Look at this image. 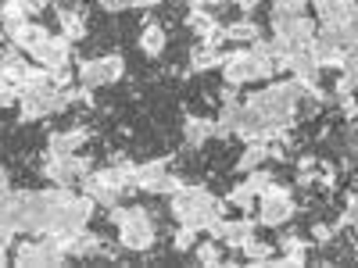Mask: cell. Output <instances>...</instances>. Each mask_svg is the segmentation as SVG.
Returning <instances> with one entry per match:
<instances>
[{
  "instance_id": "19",
  "label": "cell",
  "mask_w": 358,
  "mask_h": 268,
  "mask_svg": "<svg viewBox=\"0 0 358 268\" xmlns=\"http://www.w3.org/2000/svg\"><path fill=\"white\" fill-rule=\"evenodd\" d=\"M226 200H229V207H236V215H251L258 207V193L248 186V179H241V183L226 193Z\"/></svg>"
},
{
  "instance_id": "34",
  "label": "cell",
  "mask_w": 358,
  "mask_h": 268,
  "mask_svg": "<svg viewBox=\"0 0 358 268\" xmlns=\"http://www.w3.org/2000/svg\"><path fill=\"white\" fill-rule=\"evenodd\" d=\"M315 165H319V158H315V154H301V158H297V165H294V168H297V172H312Z\"/></svg>"
},
{
  "instance_id": "24",
  "label": "cell",
  "mask_w": 358,
  "mask_h": 268,
  "mask_svg": "<svg viewBox=\"0 0 358 268\" xmlns=\"http://www.w3.org/2000/svg\"><path fill=\"white\" fill-rule=\"evenodd\" d=\"M355 225H358V190H348L344 193V211L337 215L334 229L344 232V229H355Z\"/></svg>"
},
{
  "instance_id": "30",
  "label": "cell",
  "mask_w": 358,
  "mask_h": 268,
  "mask_svg": "<svg viewBox=\"0 0 358 268\" xmlns=\"http://www.w3.org/2000/svg\"><path fill=\"white\" fill-rule=\"evenodd\" d=\"M15 229L11 225H4V222H0V265H8V251H11V244H15Z\"/></svg>"
},
{
  "instance_id": "37",
  "label": "cell",
  "mask_w": 358,
  "mask_h": 268,
  "mask_svg": "<svg viewBox=\"0 0 358 268\" xmlns=\"http://www.w3.org/2000/svg\"><path fill=\"white\" fill-rule=\"evenodd\" d=\"M201 4V8H215V4H226V0H190V8Z\"/></svg>"
},
{
  "instance_id": "2",
  "label": "cell",
  "mask_w": 358,
  "mask_h": 268,
  "mask_svg": "<svg viewBox=\"0 0 358 268\" xmlns=\"http://www.w3.org/2000/svg\"><path fill=\"white\" fill-rule=\"evenodd\" d=\"M169 207H172V215L179 225H194L197 232L208 229V222L212 218H222L215 211V197L208 186H197V183H183L172 197H169Z\"/></svg>"
},
{
  "instance_id": "31",
  "label": "cell",
  "mask_w": 358,
  "mask_h": 268,
  "mask_svg": "<svg viewBox=\"0 0 358 268\" xmlns=\"http://www.w3.org/2000/svg\"><path fill=\"white\" fill-rule=\"evenodd\" d=\"M94 4L108 15H118V11H129L133 8V0H94Z\"/></svg>"
},
{
  "instance_id": "11",
  "label": "cell",
  "mask_w": 358,
  "mask_h": 268,
  "mask_svg": "<svg viewBox=\"0 0 358 268\" xmlns=\"http://www.w3.org/2000/svg\"><path fill=\"white\" fill-rule=\"evenodd\" d=\"M62 244H65L69 258H97L104 251V240H101L97 232H90V225L86 229H76V232H65Z\"/></svg>"
},
{
  "instance_id": "32",
  "label": "cell",
  "mask_w": 358,
  "mask_h": 268,
  "mask_svg": "<svg viewBox=\"0 0 358 268\" xmlns=\"http://www.w3.org/2000/svg\"><path fill=\"white\" fill-rule=\"evenodd\" d=\"M15 104H18V89L8 86V82H0V111H8V107H15Z\"/></svg>"
},
{
  "instance_id": "9",
  "label": "cell",
  "mask_w": 358,
  "mask_h": 268,
  "mask_svg": "<svg viewBox=\"0 0 358 268\" xmlns=\"http://www.w3.org/2000/svg\"><path fill=\"white\" fill-rule=\"evenodd\" d=\"M29 57H33L36 65H43L47 72H54V68H65L69 65V57H72V40L69 36H47L43 43H36L33 50H29Z\"/></svg>"
},
{
  "instance_id": "38",
  "label": "cell",
  "mask_w": 358,
  "mask_h": 268,
  "mask_svg": "<svg viewBox=\"0 0 358 268\" xmlns=\"http://www.w3.org/2000/svg\"><path fill=\"white\" fill-rule=\"evenodd\" d=\"M162 0H133V8H158Z\"/></svg>"
},
{
  "instance_id": "42",
  "label": "cell",
  "mask_w": 358,
  "mask_h": 268,
  "mask_svg": "<svg viewBox=\"0 0 358 268\" xmlns=\"http://www.w3.org/2000/svg\"><path fill=\"white\" fill-rule=\"evenodd\" d=\"M258 4H262V0H258Z\"/></svg>"
},
{
  "instance_id": "3",
  "label": "cell",
  "mask_w": 358,
  "mask_h": 268,
  "mask_svg": "<svg viewBox=\"0 0 358 268\" xmlns=\"http://www.w3.org/2000/svg\"><path fill=\"white\" fill-rule=\"evenodd\" d=\"M15 265L29 268V265H65L69 261V251L62 244V236L57 232H40V236H29L15 247Z\"/></svg>"
},
{
  "instance_id": "27",
  "label": "cell",
  "mask_w": 358,
  "mask_h": 268,
  "mask_svg": "<svg viewBox=\"0 0 358 268\" xmlns=\"http://www.w3.org/2000/svg\"><path fill=\"white\" fill-rule=\"evenodd\" d=\"M273 183H276V175L268 172L265 165H262V168H251V172H248V186H251V190H255L258 197H262V193H265L268 186H273Z\"/></svg>"
},
{
  "instance_id": "18",
  "label": "cell",
  "mask_w": 358,
  "mask_h": 268,
  "mask_svg": "<svg viewBox=\"0 0 358 268\" xmlns=\"http://www.w3.org/2000/svg\"><path fill=\"white\" fill-rule=\"evenodd\" d=\"M169 165H172V158H155V161L136 165V168H133V186H136L140 193H147V186H151L158 175H165V172H169Z\"/></svg>"
},
{
  "instance_id": "23",
  "label": "cell",
  "mask_w": 358,
  "mask_h": 268,
  "mask_svg": "<svg viewBox=\"0 0 358 268\" xmlns=\"http://www.w3.org/2000/svg\"><path fill=\"white\" fill-rule=\"evenodd\" d=\"M194 258H197V265H222L226 261V254H222V244L219 240H201V244H194Z\"/></svg>"
},
{
  "instance_id": "4",
  "label": "cell",
  "mask_w": 358,
  "mask_h": 268,
  "mask_svg": "<svg viewBox=\"0 0 358 268\" xmlns=\"http://www.w3.org/2000/svg\"><path fill=\"white\" fill-rule=\"evenodd\" d=\"M258 225H265V229H280V225H287L290 218H294V186H283V183H273L262 197H258Z\"/></svg>"
},
{
  "instance_id": "6",
  "label": "cell",
  "mask_w": 358,
  "mask_h": 268,
  "mask_svg": "<svg viewBox=\"0 0 358 268\" xmlns=\"http://www.w3.org/2000/svg\"><path fill=\"white\" fill-rule=\"evenodd\" d=\"M43 179H50L54 186H69L76 179H83L86 172H94V158L90 154H47L43 151V165H40Z\"/></svg>"
},
{
  "instance_id": "41",
  "label": "cell",
  "mask_w": 358,
  "mask_h": 268,
  "mask_svg": "<svg viewBox=\"0 0 358 268\" xmlns=\"http://www.w3.org/2000/svg\"><path fill=\"white\" fill-rule=\"evenodd\" d=\"M0 4H4V0H0Z\"/></svg>"
},
{
  "instance_id": "35",
  "label": "cell",
  "mask_w": 358,
  "mask_h": 268,
  "mask_svg": "<svg viewBox=\"0 0 358 268\" xmlns=\"http://www.w3.org/2000/svg\"><path fill=\"white\" fill-rule=\"evenodd\" d=\"M4 190H11V172L0 165V193H4Z\"/></svg>"
},
{
  "instance_id": "36",
  "label": "cell",
  "mask_w": 358,
  "mask_h": 268,
  "mask_svg": "<svg viewBox=\"0 0 358 268\" xmlns=\"http://www.w3.org/2000/svg\"><path fill=\"white\" fill-rule=\"evenodd\" d=\"M233 4H236V8H241L244 15H251V11L258 8V0H233Z\"/></svg>"
},
{
  "instance_id": "39",
  "label": "cell",
  "mask_w": 358,
  "mask_h": 268,
  "mask_svg": "<svg viewBox=\"0 0 358 268\" xmlns=\"http://www.w3.org/2000/svg\"><path fill=\"white\" fill-rule=\"evenodd\" d=\"M348 61H355V65H358V43H351V47H348Z\"/></svg>"
},
{
  "instance_id": "13",
  "label": "cell",
  "mask_w": 358,
  "mask_h": 268,
  "mask_svg": "<svg viewBox=\"0 0 358 268\" xmlns=\"http://www.w3.org/2000/svg\"><path fill=\"white\" fill-rule=\"evenodd\" d=\"M215 136V118H201V114H187L183 118V143L187 151H197L208 140Z\"/></svg>"
},
{
  "instance_id": "7",
  "label": "cell",
  "mask_w": 358,
  "mask_h": 268,
  "mask_svg": "<svg viewBox=\"0 0 358 268\" xmlns=\"http://www.w3.org/2000/svg\"><path fill=\"white\" fill-rule=\"evenodd\" d=\"M18 114H22V122H40V118L57 114V86L40 82V86L18 89Z\"/></svg>"
},
{
  "instance_id": "15",
  "label": "cell",
  "mask_w": 358,
  "mask_h": 268,
  "mask_svg": "<svg viewBox=\"0 0 358 268\" xmlns=\"http://www.w3.org/2000/svg\"><path fill=\"white\" fill-rule=\"evenodd\" d=\"M57 22H62V33L72 43L86 40V8L83 4H62L57 8Z\"/></svg>"
},
{
  "instance_id": "26",
  "label": "cell",
  "mask_w": 358,
  "mask_h": 268,
  "mask_svg": "<svg viewBox=\"0 0 358 268\" xmlns=\"http://www.w3.org/2000/svg\"><path fill=\"white\" fill-rule=\"evenodd\" d=\"M315 186L326 190V193L337 190V168H334L330 161H319V165H315Z\"/></svg>"
},
{
  "instance_id": "10",
  "label": "cell",
  "mask_w": 358,
  "mask_h": 268,
  "mask_svg": "<svg viewBox=\"0 0 358 268\" xmlns=\"http://www.w3.org/2000/svg\"><path fill=\"white\" fill-rule=\"evenodd\" d=\"M94 140V129L90 126H72V129H57L47 136V154H76Z\"/></svg>"
},
{
  "instance_id": "1",
  "label": "cell",
  "mask_w": 358,
  "mask_h": 268,
  "mask_svg": "<svg viewBox=\"0 0 358 268\" xmlns=\"http://www.w3.org/2000/svg\"><path fill=\"white\" fill-rule=\"evenodd\" d=\"M108 222L118 229V247H126L133 254H143V251H151L155 240H158V225H155V215L147 211V207L140 204H115L108 207Z\"/></svg>"
},
{
  "instance_id": "16",
  "label": "cell",
  "mask_w": 358,
  "mask_h": 268,
  "mask_svg": "<svg viewBox=\"0 0 358 268\" xmlns=\"http://www.w3.org/2000/svg\"><path fill=\"white\" fill-rule=\"evenodd\" d=\"M258 36H265V33H262V25H258L251 15H244V18H236V22H229V25H226V43L251 47Z\"/></svg>"
},
{
  "instance_id": "21",
  "label": "cell",
  "mask_w": 358,
  "mask_h": 268,
  "mask_svg": "<svg viewBox=\"0 0 358 268\" xmlns=\"http://www.w3.org/2000/svg\"><path fill=\"white\" fill-rule=\"evenodd\" d=\"M241 254H244V261H248V265H268V261L276 258L273 244H268V240H258V236H251V240H244Z\"/></svg>"
},
{
  "instance_id": "29",
  "label": "cell",
  "mask_w": 358,
  "mask_h": 268,
  "mask_svg": "<svg viewBox=\"0 0 358 268\" xmlns=\"http://www.w3.org/2000/svg\"><path fill=\"white\" fill-rule=\"evenodd\" d=\"M334 236H337V229H334L330 222H315V225H312V240H315L319 247L334 244Z\"/></svg>"
},
{
  "instance_id": "28",
  "label": "cell",
  "mask_w": 358,
  "mask_h": 268,
  "mask_svg": "<svg viewBox=\"0 0 358 268\" xmlns=\"http://www.w3.org/2000/svg\"><path fill=\"white\" fill-rule=\"evenodd\" d=\"M194 244H197V229L194 225H179L176 229V236H172V251H194Z\"/></svg>"
},
{
  "instance_id": "20",
  "label": "cell",
  "mask_w": 358,
  "mask_h": 268,
  "mask_svg": "<svg viewBox=\"0 0 358 268\" xmlns=\"http://www.w3.org/2000/svg\"><path fill=\"white\" fill-rule=\"evenodd\" d=\"M268 161V143H262V140H255V143H248L244 147V154L236 158V172H251V168H262Z\"/></svg>"
},
{
  "instance_id": "33",
  "label": "cell",
  "mask_w": 358,
  "mask_h": 268,
  "mask_svg": "<svg viewBox=\"0 0 358 268\" xmlns=\"http://www.w3.org/2000/svg\"><path fill=\"white\" fill-rule=\"evenodd\" d=\"M219 100H222V104H241V94H236V86H222V89H219Z\"/></svg>"
},
{
  "instance_id": "5",
  "label": "cell",
  "mask_w": 358,
  "mask_h": 268,
  "mask_svg": "<svg viewBox=\"0 0 358 268\" xmlns=\"http://www.w3.org/2000/svg\"><path fill=\"white\" fill-rule=\"evenodd\" d=\"M126 75V57L122 54H101V57H79V68L76 79L90 89L97 86H111Z\"/></svg>"
},
{
  "instance_id": "22",
  "label": "cell",
  "mask_w": 358,
  "mask_h": 268,
  "mask_svg": "<svg viewBox=\"0 0 358 268\" xmlns=\"http://www.w3.org/2000/svg\"><path fill=\"white\" fill-rule=\"evenodd\" d=\"M312 0H273V8H268V22H287V18H297L308 11Z\"/></svg>"
},
{
  "instance_id": "12",
  "label": "cell",
  "mask_w": 358,
  "mask_h": 268,
  "mask_svg": "<svg viewBox=\"0 0 358 268\" xmlns=\"http://www.w3.org/2000/svg\"><path fill=\"white\" fill-rule=\"evenodd\" d=\"M226 54L219 47H208V43H194L190 47V57H187V75H197V72H212V68H222Z\"/></svg>"
},
{
  "instance_id": "8",
  "label": "cell",
  "mask_w": 358,
  "mask_h": 268,
  "mask_svg": "<svg viewBox=\"0 0 358 268\" xmlns=\"http://www.w3.org/2000/svg\"><path fill=\"white\" fill-rule=\"evenodd\" d=\"M187 29L201 43H208V47H222L226 43V25L219 22V15H212V11L201 8V4H194L187 11Z\"/></svg>"
},
{
  "instance_id": "17",
  "label": "cell",
  "mask_w": 358,
  "mask_h": 268,
  "mask_svg": "<svg viewBox=\"0 0 358 268\" xmlns=\"http://www.w3.org/2000/svg\"><path fill=\"white\" fill-rule=\"evenodd\" d=\"M165 43H169L165 29H162L155 18H147L143 29H140V50H143L147 57H162V54H165Z\"/></svg>"
},
{
  "instance_id": "40",
  "label": "cell",
  "mask_w": 358,
  "mask_h": 268,
  "mask_svg": "<svg viewBox=\"0 0 358 268\" xmlns=\"http://www.w3.org/2000/svg\"><path fill=\"white\" fill-rule=\"evenodd\" d=\"M355 229H358V225H355ZM355 254H358V232H355Z\"/></svg>"
},
{
  "instance_id": "14",
  "label": "cell",
  "mask_w": 358,
  "mask_h": 268,
  "mask_svg": "<svg viewBox=\"0 0 358 268\" xmlns=\"http://www.w3.org/2000/svg\"><path fill=\"white\" fill-rule=\"evenodd\" d=\"M312 4H315L319 25H341L344 18L358 11V0H312Z\"/></svg>"
},
{
  "instance_id": "25",
  "label": "cell",
  "mask_w": 358,
  "mask_h": 268,
  "mask_svg": "<svg viewBox=\"0 0 358 268\" xmlns=\"http://www.w3.org/2000/svg\"><path fill=\"white\" fill-rule=\"evenodd\" d=\"M179 186H183V179H179L176 172H165V175H158L155 183L147 186V193H151V197H172Z\"/></svg>"
}]
</instances>
